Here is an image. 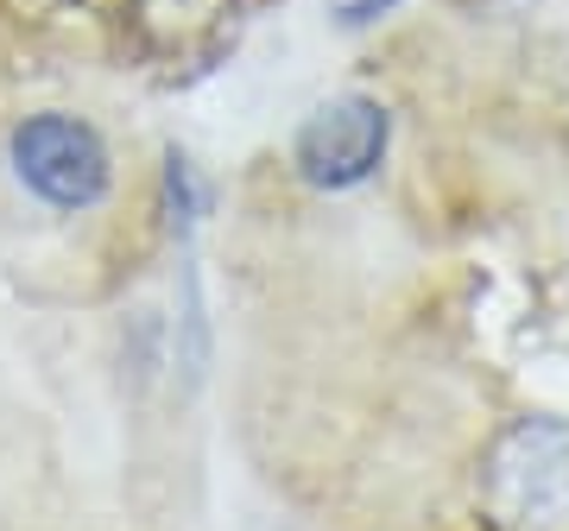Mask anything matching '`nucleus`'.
Segmentation results:
<instances>
[{"label":"nucleus","mask_w":569,"mask_h":531,"mask_svg":"<svg viewBox=\"0 0 569 531\" xmlns=\"http://www.w3.org/2000/svg\"><path fill=\"white\" fill-rule=\"evenodd\" d=\"M481 500L500 531H538L569 519V430L550 418H519L488 450Z\"/></svg>","instance_id":"1"},{"label":"nucleus","mask_w":569,"mask_h":531,"mask_svg":"<svg viewBox=\"0 0 569 531\" xmlns=\"http://www.w3.org/2000/svg\"><path fill=\"white\" fill-rule=\"evenodd\" d=\"M13 171L51 209H89L108 197V146L82 114H32L13 127Z\"/></svg>","instance_id":"2"},{"label":"nucleus","mask_w":569,"mask_h":531,"mask_svg":"<svg viewBox=\"0 0 569 531\" xmlns=\"http://www.w3.org/2000/svg\"><path fill=\"white\" fill-rule=\"evenodd\" d=\"M392 146V114L373 96H336L298 127V146H291V164L298 178L317 190H355L367 184L380 159Z\"/></svg>","instance_id":"3"},{"label":"nucleus","mask_w":569,"mask_h":531,"mask_svg":"<svg viewBox=\"0 0 569 531\" xmlns=\"http://www.w3.org/2000/svg\"><path fill=\"white\" fill-rule=\"evenodd\" d=\"M247 0H127V32L152 63H203L222 51Z\"/></svg>","instance_id":"4"},{"label":"nucleus","mask_w":569,"mask_h":531,"mask_svg":"<svg viewBox=\"0 0 569 531\" xmlns=\"http://www.w3.org/2000/svg\"><path fill=\"white\" fill-rule=\"evenodd\" d=\"M164 190H171V209H178V222H197V209H203V184H197V171L183 152L164 159Z\"/></svg>","instance_id":"5"},{"label":"nucleus","mask_w":569,"mask_h":531,"mask_svg":"<svg viewBox=\"0 0 569 531\" xmlns=\"http://www.w3.org/2000/svg\"><path fill=\"white\" fill-rule=\"evenodd\" d=\"M399 0H329V20L336 26H373V20H387Z\"/></svg>","instance_id":"6"}]
</instances>
